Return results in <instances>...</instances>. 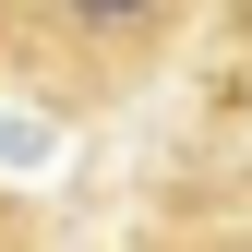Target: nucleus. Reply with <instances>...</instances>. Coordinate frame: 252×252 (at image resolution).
<instances>
[{
  "instance_id": "nucleus-1",
  "label": "nucleus",
  "mask_w": 252,
  "mask_h": 252,
  "mask_svg": "<svg viewBox=\"0 0 252 252\" xmlns=\"http://www.w3.org/2000/svg\"><path fill=\"white\" fill-rule=\"evenodd\" d=\"M84 24H132V12H156V0H72Z\"/></svg>"
}]
</instances>
